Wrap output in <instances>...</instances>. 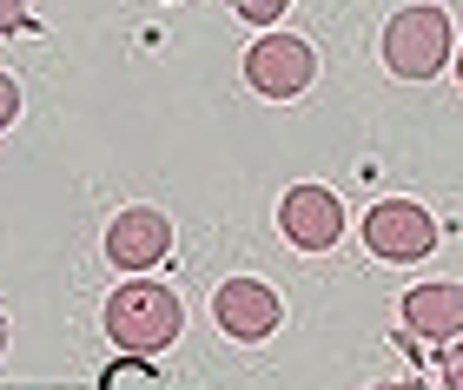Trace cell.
Wrapping results in <instances>:
<instances>
[{
	"mask_svg": "<svg viewBox=\"0 0 463 390\" xmlns=\"http://www.w3.org/2000/svg\"><path fill=\"white\" fill-rule=\"evenodd\" d=\"M179 331H185V304L165 292V284L133 278V284H119V292L107 298V338L119 344L126 358H153Z\"/></svg>",
	"mask_w": 463,
	"mask_h": 390,
	"instance_id": "cell-1",
	"label": "cell"
},
{
	"mask_svg": "<svg viewBox=\"0 0 463 390\" xmlns=\"http://www.w3.org/2000/svg\"><path fill=\"white\" fill-rule=\"evenodd\" d=\"M384 67L397 79H437L457 60V40H450V14L437 0H417V7H397L384 20Z\"/></svg>",
	"mask_w": 463,
	"mask_h": 390,
	"instance_id": "cell-2",
	"label": "cell"
},
{
	"mask_svg": "<svg viewBox=\"0 0 463 390\" xmlns=\"http://www.w3.org/2000/svg\"><path fill=\"white\" fill-rule=\"evenodd\" d=\"M364 245L384 265H417V258L437 252V218L417 199H384L364 212Z\"/></svg>",
	"mask_w": 463,
	"mask_h": 390,
	"instance_id": "cell-3",
	"label": "cell"
},
{
	"mask_svg": "<svg viewBox=\"0 0 463 390\" xmlns=\"http://www.w3.org/2000/svg\"><path fill=\"white\" fill-rule=\"evenodd\" d=\"M245 79H251V93H265V99H298L311 79H318V53H311V40H298V33H265V40H251V53H245Z\"/></svg>",
	"mask_w": 463,
	"mask_h": 390,
	"instance_id": "cell-4",
	"label": "cell"
},
{
	"mask_svg": "<svg viewBox=\"0 0 463 390\" xmlns=\"http://www.w3.org/2000/svg\"><path fill=\"white\" fill-rule=\"evenodd\" d=\"M213 318H219L225 338L259 344V338H271V331L285 324V304H279V292L259 284V278H225L219 292H213Z\"/></svg>",
	"mask_w": 463,
	"mask_h": 390,
	"instance_id": "cell-5",
	"label": "cell"
},
{
	"mask_svg": "<svg viewBox=\"0 0 463 390\" xmlns=\"http://www.w3.org/2000/svg\"><path fill=\"white\" fill-rule=\"evenodd\" d=\"M279 232L298 245V252H331L345 238V205L325 186H291L279 205Z\"/></svg>",
	"mask_w": 463,
	"mask_h": 390,
	"instance_id": "cell-6",
	"label": "cell"
},
{
	"mask_svg": "<svg viewBox=\"0 0 463 390\" xmlns=\"http://www.w3.org/2000/svg\"><path fill=\"white\" fill-rule=\"evenodd\" d=\"M165 252H173V218H165V212H153V205H126V212H113L107 258L119 265V272H146V265H159Z\"/></svg>",
	"mask_w": 463,
	"mask_h": 390,
	"instance_id": "cell-7",
	"label": "cell"
},
{
	"mask_svg": "<svg viewBox=\"0 0 463 390\" xmlns=\"http://www.w3.org/2000/svg\"><path fill=\"white\" fill-rule=\"evenodd\" d=\"M404 324H411V338L457 344L463 338V284H417L404 298Z\"/></svg>",
	"mask_w": 463,
	"mask_h": 390,
	"instance_id": "cell-8",
	"label": "cell"
},
{
	"mask_svg": "<svg viewBox=\"0 0 463 390\" xmlns=\"http://www.w3.org/2000/svg\"><path fill=\"white\" fill-rule=\"evenodd\" d=\"M99 390H159V377L146 371L139 358H126V364H113V371L99 377Z\"/></svg>",
	"mask_w": 463,
	"mask_h": 390,
	"instance_id": "cell-9",
	"label": "cell"
},
{
	"mask_svg": "<svg viewBox=\"0 0 463 390\" xmlns=\"http://www.w3.org/2000/svg\"><path fill=\"white\" fill-rule=\"evenodd\" d=\"M285 7H291V0H239V14H245V20H259V27H271V20H279Z\"/></svg>",
	"mask_w": 463,
	"mask_h": 390,
	"instance_id": "cell-10",
	"label": "cell"
},
{
	"mask_svg": "<svg viewBox=\"0 0 463 390\" xmlns=\"http://www.w3.org/2000/svg\"><path fill=\"white\" fill-rule=\"evenodd\" d=\"M14 119H20V87H14L7 73H0V133H7Z\"/></svg>",
	"mask_w": 463,
	"mask_h": 390,
	"instance_id": "cell-11",
	"label": "cell"
},
{
	"mask_svg": "<svg viewBox=\"0 0 463 390\" xmlns=\"http://www.w3.org/2000/svg\"><path fill=\"white\" fill-rule=\"evenodd\" d=\"M444 390H463V338L444 351Z\"/></svg>",
	"mask_w": 463,
	"mask_h": 390,
	"instance_id": "cell-12",
	"label": "cell"
},
{
	"mask_svg": "<svg viewBox=\"0 0 463 390\" xmlns=\"http://www.w3.org/2000/svg\"><path fill=\"white\" fill-rule=\"evenodd\" d=\"M20 14H27L20 0H0V33H7V27H20Z\"/></svg>",
	"mask_w": 463,
	"mask_h": 390,
	"instance_id": "cell-13",
	"label": "cell"
},
{
	"mask_svg": "<svg viewBox=\"0 0 463 390\" xmlns=\"http://www.w3.org/2000/svg\"><path fill=\"white\" fill-rule=\"evenodd\" d=\"M377 390H430L424 377H397V384H377Z\"/></svg>",
	"mask_w": 463,
	"mask_h": 390,
	"instance_id": "cell-14",
	"label": "cell"
},
{
	"mask_svg": "<svg viewBox=\"0 0 463 390\" xmlns=\"http://www.w3.org/2000/svg\"><path fill=\"white\" fill-rule=\"evenodd\" d=\"M7 338H14V331H7V311H0V358H7Z\"/></svg>",
	"mask_w": 463,
	"mask_h": 390,
	"instance_id": "cell-15",
	"label": "cell"
},
{
	"mask_svg": "<svg viewBox=\"0 0 463 390\" xmlns=\"http://www.w3.org/2000/svg\"><path fill=\"white\" fill-rule=\"evenodd\" d=\"M457 79H463V47H457Z\"/></svg>",
	"mask_w": 463,
	"mask_h": 390,
	"instance_id": "cell-16",
	"label": "cell"
}]
</instances>
